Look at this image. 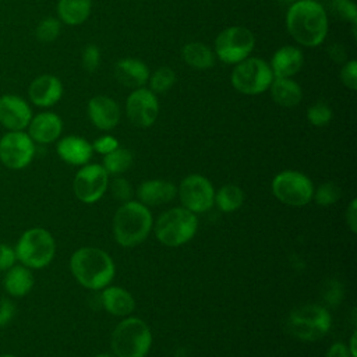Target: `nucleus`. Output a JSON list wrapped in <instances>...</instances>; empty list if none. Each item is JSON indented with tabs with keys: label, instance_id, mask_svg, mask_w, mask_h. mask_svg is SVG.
<instances>
[{
	"label": "nucleus",
	"instance_id": "1",
	"mask_svg": "<svg viewBox=\"0 0 357 357\" xmlns=\"http://www.w3.org/2000/svg\"><path fill=\"white\" fill-rule=\"evenodd\" d=\"M286 29L298 45L317 47L328 35V14L319 1L296 0L286 13Z\"/></svg>",
	"mask_w": 357,
	"mask_h": 357
},
{
	"label": "nucleus",
	"instance_id": "2",
	"mask_svg": "<svg viewBox=\"0 0 357 357\" xmlns=\"http://www.w3.org/2000/svg\"><path fill=\"white\" fill-rule=\"evenodd\" d=\"M70 269L79 284L91 290L106 287L114 278V262L96 247H82L70 258Z\"/></svg>",
	"mask_w": 357,
	"mask_h": 357
},
{
	"label": "nucleus",
	"instance_id": "3",
	"mask_svg": "<svg viewBox=\"0 0 357 357\" xmlns=\"http://www.w3.org/2000/svg\"><path fill=\"white\" fill-rule=\"evenodd\" d=\"M152 229V215L139 201L124 202L114 213L113 233L116 241L123 247L141 244Z\"/></svg>",
	"mask_w": 357,
	"mask_h": 357
},
{
	"label": "nucleus",
	"instance_id": "4",
	"mask_svg": "<svg viewBox=\"0 0 357 357\" xmlns=\"http://www.w3.org/2000/svg\"><path fill=\"white\" fill-rule=\"evenodd\" d=\"M151 344L149 326L135 317L120 321L112 332L110 346L117 357H145Z\"/></svg>",
	"mask_w": 357,
	"mask_h": 357
},
{
	"label": "nucleus",
	"instance_id": "5",
	"mask_svg": "<svg viewBox=\"0 0 357 357\" xmlns=\"http://www.w3.org/2000/svg\"><path fill=\"white\" fill-rule=\"evenodd\" d=\"M14 250L17 261L24 266L29 269H42L53 261L56 241L46 229L31 227L20 236Z\"/></svg>",
	"mask_w": 357,
	"mask_h": 357
},
{
	"label": "nucleus",
	"instance_id": "6",
	"mask_svg": "<svg viewBox=\"0 0 357 357\" xmlns=\"http://www.w3.org/2000/svg\"><path fill=\"white\" fill-rule=\"evenodd\" d=\"M332 319L328 310L318 304H305L294 308L287 318L290 333L304 342H317L331 328Z\"/></svg>",
	"mask_w": 357,
	"mask_h": 357
},
{
	"label": "nucleus",
	"instance_id": "7",
	"mask_svg": "<svg viewBox=\"0 0 357 357\" xmlns=\"http://www.w3.org/2000/svg\"><path fill=\"white\" fill-rule=\"evenodd\" d=\"M198 219L185 208H172L156 220L155 234L167 247H178L191 240L197 231Z\"/></svg>",
	"mask_w": 357,
	"mask_h": 357
},
{
	"label": "nucleus",
	"instance_id": "8",
	"mask_svg": "<svg viewBox=\"0 0 357 357\" xmlns=\"http://www.w3.org/2000/svg\"><path fill=\"white\" fill-rule=\"evenodd\" d=\"M273 74L268 61L261 57H247L234 64L230 75L231 86L243 95H261L269 89Z\"/></svg>",
	"mask_w": 357,
	"mask_h": 357
},
{
	"label": "nucleus",
	"instance_id": "9",
	"mask_svg": "<svg viewBox=\"0 0 357 357\" xmlns=\"http://www.w3.org/2000/svg\"><path fill=\"white\" fill-rule=\"evenodd\" d=\"M255 46L254 33L241 25H233L218 33L213 53L225 64H237L252 53Z\"/></svg>",
	"mask_w": 357,
	"mask_h": 357
},
{
	"label": "nucleus",
	"instance_id": "10",
	"mask_svg": "<svg viewBox=\"0 0 357 357\" xmlns=\"http://www.w3.org/2000/svg\"><path fill=\"white\" fill-rule=\"evenodd\" d=\"M272 192L280 202L289 206H304L312 199L314 187L304 173L284 170L273 177Z\"/></svg>",
	"mask_w": 357,
	"mask_h": 357
},
{
	"label": "nucleus",
	"instance_id": "11",
	"mask_svg": "<svg viewBox=\"0 0 357 357\" xmlns=\"http://www.w3.org/2000/svg\"><path fill=\"white\" fill-rule=\"evenodd\" d=\"M35 156V142L25 131H8L0 138V162L11 169L26 167Z\"/></svg>",
	"mask_w": 357,
	"mask_h": 357
},
{
	"label": "nucleus",
	"instance_id": "12",
	"mask_svg": "<svg viewBox=\"0 0 357 357\" xmlns=\"http://www.w3.org/2000/svg\"><path fill=\"white\" fill-rule=\"evenodd\" d=\"M109 185V174L103 166L92 163L84 165L74 177L73 190L75 197L85 202L92 204L102 198Z\"/></svg>",
	"mask_w": 357,
	"mask_h": 357
},
{
	"label": "nucleus",
	"instance_id": "13",
	"mask_svg": "<svg viewBox=\"0 0 357 357\" xmlns=\"http://www.w3.org/2000/svg\"><path fill=\"white\" fill-rule=\"evenodd\" d=\"M178 197L185 209L199 213L212 208L215 190L206 177L201 174H190L180 183Z\"/></svg>",
	"mask_w": 357,
	"mask_h": 357
},
{
	"label": "nucleus",
	"instance_id": "14",
	"mask_svg": "<svg viewBox=\"0 0 357 357\" xmlns=\"http://www.w3.org/2000/svg\"><path fill=\"white\" fill-rule=\"evenodd\" d=\"M126 114L135 127H151L159 116L156 93L145 86L132 89L126 100Z\"/></svg>",
	"mask_w": 357,
	"mask_h": 357
},
{
	"label": "nucleus",
	"instance_id": "15",
	"mask_svg": "<svg viewBox=\"0 0 357 357\" xmlns=\"http://www.w3.org/2000/svg\"><path fill=\"white\" fill-rule=\"evenodd\" d=\"M32 119L28 102L18 95L0 96V124L8 131H24Z\"/></svg>",
	"mask_w": 357,
	"mask_h": 357
},
{
	"label": "nucleus",
	"instance_id": "16",
	"mask_svg": "<svg viewBox=\"0 0 357 357\" xmlns=\"http://www.w3.org/2000/svg\"><path fill=\"white\" fill-rule=\"evenodd\" d=\"M28 96L39 107L54 106L63 96V84L53 74H42L29 84Z\"/></svg>",
	"mask_w": 357,
	"mask_h": 357
},
{
	"label": "nucleus",
	"instance_id": "17",
	"mask_svg": "<svg viewBox=\"0 0 357 357\" xmlns=\"http://www.w3.org/2000/svg\"><path fill=\"white\" fill-rule=\"evenodd\" d=\"M88 116L96 128L109 131L120 121V106L114 99L98 95L88 102Z\"/></svg>",
	"mask_w": 357,
	"mask_h": 357
},
{
	"label": "nucleus",
	"instance_id": "18",
	"mask_svg": "<svg viewBox=\"0 0 357 357\" xmlns=\"http://www.w3.org/2000/svg\"><path fill=\"white\" fill-rule=\"evenodd\" d=\"M26 128L33 142L52 144L61 135L63 121L53 112H42L32 116Z\"/></svg>",
	"mask_w": 357,
	"mask_h": 357
},
{
	"label": "nucleus",
	"instance_id": "19",
	"mask_svg": "<svg viewBox=\"0 0 357 357\" xmlns=\"http://www.w3.org/2000/svg\"><path fill=\"white\" fill-rule=\"evenodd\" d=\"M304 64V54L296 46H282L279 47L271 59V70L273 78H291L296 75Z\"/></svg>",
	"mask_w": 357,
	"mask_h": 357
},
{
	"label": "nucleus",
	"instance_id": "20",
	"mask_svg": "<svg viewBox=\"0 0 357 357\" xmlns=\"http://www.w3.org/2000/svg\"><path fill=\"white\" fill-rule=\"evenodd\" d=\"M149 68L148 66L132 57H124L120 59L114 66V77L116 79L131 89H137L141 86H145V84L149 79Z\"/></svg>",
	"mask_w": 357,
	"mask_h": 357
},
{
	"label": "nucleus",
	"instance_id": "21",
	"mask_svg": "<svg viewBox=\"0 0 357 357\" xmlns=\"http://www.w3.org/2000/svg\"><path fill=\"white\" fill-rule=\"evenodd\" d=\"M57 155L68 165L84 166L92 158V144L78 135H67L57 142Z\"/></svg>",
	"mask_w": 357,
	"mask_h": 357
},
{
	"label": "nucleus",
	"instance_id": "22",
	"mask_svg": "<svg viewBox=\"0 0 357 357\" xmlns=\"http://www.w3.org/2000/svg\"><path fill=\"white\" fill-rule=\"evenodd\" d=\"M177 194V187L167 180H146L139 184L137 195L145 206H156L170 202Z\"/></svg>",
	"mask_w": 357,
	"mask_h": 357
},
{
	"label": "nucleus",
	"instance_id": "23",
	"mask_svg": "<svg viewBox=\"0 0 357 357\" xmlns=\"http://www.w3.org/2000/svg\"><path fill=\"white\" fill-rule=\"evenodd\" d=\"M35 279L29 268L22 264H14L8 268L3 278V287L11 297H24L33 287Z\"/></svg>",
	"mask_w": 357,
	"mask_h": 357
},
{
	"label": "nucleus",
	"instance_id": "24",
	"mask_svg": "<svg viewBox=\"0 0 357 357\" xmlns=\"http://www.w3.org/2000/svg\"><path fill=\"white\" fill-rule=\"evenodd\" d=\"M269 89L273 102L282 107H294L303 99L301 86L291 78H273Z\"/></svg>",
	"mask_w": 357,
	"mask_h": 357
},
{
	"label": "nucleus",
	"instance_id": "25",
	"mask_svg": "<svg viewBox=\"0 0 357 357\" xmlns=\"http://www.w3.org/2000/svg\"><path fill=\"white\" fill-rule=\"evenodd\" d=\"M102 304L107 312L116 317L130 315L135 308L132 296L127 290L117 286H110L103 290Z\"/></svg>",
	"mask_w": 357,
	"mask_h": 357
},
{
	"label": "nucleus",
	"instance_id": "26",
	"mask_svg": "<svg viewBox=\"0 0 357 357\" xmlns=\"http://www.w3.org/2000/svg\"><path fill=\"white\" fill-rule=\"evenodd\" d=\"M92 10V0H59L57 15L60 22L71 26L84 24Z\"/></svg>",
	"mask_w": 357,
	"mask_h": 357
},
{
	"label": "nucleus",
	"instance_id": "27",
	"mask_svg": "<svg viewBox=\"0 0 357 357\" xmlns=\"http://www.w3.org/2000/svg\"><path fill=\"white\" fill-rule=\"evenodd\" d=\"M184 63L195 70H208L215 64L213 50L202 42H188L181 49Z\"/></svg>",
	"mask_w": 357,
	"mask_h": 357
},
{
	"label": "nucleus",
	"instance_id": "28",
	"mask_svg": "<svg viewBox=\"0 0 357 357\" xmlns=\"http://www.w3.org/2000/svg\"><path fill=\"white\" fill-rule=\"evenodd\" d=\"M218 208L223 212L237 211L244 202V192L236 184H226L219 188L215 194V201Z\"/></svg>",
	"mask_w": 357,
	"mask_h": 357
},
{
	"label": "nucleus",
	"instance_id": "29",
	"mask_svg": "<svg viewBox=\"0 0 357 357\" xmlns=\"http://www.w3.org/2000/svg\"><path fill=\"white\" fill-rule=\"evenodd\" d=\"M132 163V153L126 148H117L103 156V169L107 174H120Z\"/></svg>",
	"mask_w": 357,
	"mask_h": 357
},
{
	"label": "nucleus",
	"instance_id": "30",
	"mask_svg": "<svg viewBox=\"0 0 357 357\" xmlns=\"http://www.w3.org/2000/svg\"><path fill=\"white\" fill-rule=\"evenodd\" d=\"M149 89L153 93L167 92L176 82V74L170 67H159L156 71L149 74Z\"/></svg>",
	"mask_w": 357,
	"mask_h": 357
},
{
	"label": "nucleus",
	"instance_id": "31",
	"mask_svg": "<svg viewBox=\"0 0 357 357\" xmlns=\"http://www.w3.org/2000/svg\"><path fill=\"white\" fill-rule=\"evenodd\" d=\"M60 31H61L60 20L54 17H46L40 20V22L38 24L35 29V36L42 43H50L59 38Z\"/></svg>",
	"mask_w": 357,
	"mask_h": 357
},
{
	"label": "nucleus",
	"instance_id": "32",
	"mask_svg": "<svg viewBox=\"0 0 357 357\" xmlns=\"http://www.w3.org/2000/svg\"><path fill=\"white\" fill-rule=\"evenodd\" d=\"M340 195H342V191H340L339 185L332 181H326V183L321 184L317 188V191H314L312 197L319 206H329V205L337 202Z\"/></svg>",
	"mask_w": 357,
	"mask_h": 357
},
{
	"label": "nucleus",
	"instance_id": "33",
	"mask_svg": "<svg viewBox=\"0 0 357 357\" xmlns=\"http://www.w3.org/2000/svg\"><path fill=\"white\" fill-rule=\"evenodd\" d=\"M332 109L325 102H317L307 109V120L315 127H324L332 120Z\"/></svg>",
	"mask_w": 357,
	"mask_h": 357
},
{
	"label": "nucleus",
	"instance_id": "34",
	"mask_svg": "<svg viewBox=\"0 0 357 357\" xmlns=\"http://www.w3.org/2000/svg\"><path fill=\"white\" fill-rule=\"evenodd\" d=\"M331 7L333 13L343 21L350 22L353 26L357 24V7L353 0H332Z\"/></svg>",
	"mask_w": 357,
	"mask_h": 357
},
{
	"label": "nucleus",
	"instance_id": "35",
	"mask_svg": "<svg viewBox=\"0 0 357 357\" xmlns=\"http://www.w3.org/2000/svg\"><path fill=\"white\" fill-rule=\"evenodd\" d=\"M340 81L347 89L350 91L357 89V61L356 60H349L343 64L340 70Z\"/></svg>",
	"mask_w": 357,
	"mask_h": 357
},
{
	"label": "nucleus",
	"instance_id": "36",
	"mask_svg": "<svg viewBox=\"0 0 357 357\" xmlns=\"http://www.w3.org/2000/svg\"><path fill=\"white\" fill-rule=\"evenodd\" d=\"M100 63V50L96 45H86L82 52V67L88 73H93Z\"/></svg>",
	"mask_w": 357,
	"mask_h": 357
},
{
	"label": "nucleus",
	"instance_id": "37",
	"mask_svg": "<svg viewBox=\"0 0 357 357\" xmlns=\"http://www.w3.org/2000/svg\"><path fill=\"white\" fill-rule=\"evenodd\" d=\"M112 194L119 201H130L131 197V185L126 178L117 177L112 181Z\"/></svg>",
	"mask_w": 357,
	"mask_h": 357
},
{
	"label": "nucleus",
	"instance_id": "38",
	"mask_svg": "<svg viewBox=\"0 0 357 357\" xmlns=\"http://www.w3.org/2000/svg\"><path fill=\"white\" fill-rule=\"evenodd\" d=\"M119 148V141L112 137V135H103V137H99L95 139V142L92 144V149L96 151L100 155H107L110 153L112 151L117 149Z\"/></svg>",
	"mask_w": 357,
	"mask_h": 357
},
{
	"label": "nucleus",
	"instance_id": "39",
	"mask_svg": "<svg viewBox=\"0 0 357 357\" xmlns=\"http://www.w3.org/2000/svg\"><path fill=\"white\" fill-rule=\"evenodd\" d=\"M17 262V255L14 247L0 243V271H7Z\"/></svg>",
	"mask_w": 357,
	"mask_h": 357
},
{
	"label": "nucleus",
	"instance_id": "40",
	"mask_svg": "<svg viewBox=\"0 0 357 357\" xmlns=\"http://www.w3.org/2000/svg\"><path fill=\"white\" fill-rule=\"evenodd\" d=\"M15 312V304L10 298H0V326L10 324Z\"/></svg>",
	"mask_w": 357,
	"mask_h": 357
},
{
	"label": "nucleus",
	"instance_id": "41",
	"mask_svg": "<svg viewBox=\"0 0 357 357\" xmlns=\"http://www.w3.org/2000/svg\"><path fill=\"white\" fill-rule=\"evenodd\" d=\"M346 223L353 233L357 231V199H351L346 211Z\"/></svg>",
	"mask_w": 357,
	"mask_h": 357
},
{
	"label": "nucleus",
	"instance_id": "42",
	"mask_svg": "<svg viewBox=\"0 0 357 357\" xmlns=\"http://www.w3.org/2000/svg\"><path fill=\"white\" fill-rule=\"evenodd\" d=\"M326 357H351V354H350L347 346L339 342V343H333L329 347Z\"/></svg>",
	"mask_w": 357,
	"mask_h": 357
},
{
	"label": "nucleus",
	"instance_id": "43",
	"mask_svg": "<svg viewBox=\"0 0 357 357\" xmlns=\"http://www.w3.org/2000/svg\"><path fill=\"white\" fill-rule=\"evenodd\" d=\"M346 54H347V53H346V50L343 49V46H342L340 43H335V45H332L331 49H329V56H331V59L335 60V61H344L346 57H347Z\"/></svg>",
	"mask_w": 357,
	"mask_h": 357
},
{
	"label": "nucleus",
	"instance_id": "44",
	"mask_svg": "<svg viewBox=\"0 0 357 357\" xmlns=\"http://www.w3.org/2000/svg\"><path fill=\"white\" fill-rule=\"evenodd\" d=\"M356 340H357V335H356V332H354V333L351 335V337H350V346L347 347V349H349V351H350V354H351V357H357Z\"/></svg>",
	"mask_w": 357,
	"mask_h": 357
},
{
	"label": "nucleus",
	"instance_id": "45",
	"mask_svg": "<svg viewBox=\"0 0 357 357\" xmlns=\"http://www.w3.org/2000/svg\"><path fill=\"white\" fill-rule=\"evenodd\" d=\"M96 357H117L116 354H109V353H105V354H99Z\"/></svg>",
	"mask_w": 357,
	"mask_h": 357
},
{
	"label": "nucleus",
	"instance_id": "46",
	"mask_svg": "<svg viewBox=\"0 0 357 357\" xmlns=\"http://www.w3.org/2000/svg\"><path fill=\"white\" fill-rule=\"evenodd\" d=\"M0 357H17V356H14V354H1Z\"/></svg>",
	"mask_w": 357,
	"mask_h": 357
},
{
	"label": "nucleus",
	"instance_id": "47",
	"mask_svg": "<svg viewBox=\"0 0 357 357\" xmlns=\"http://www.w3.org/2000/svg\"><path fill=\"white\" fill-rule=\"evenodd\" d=\"M287 1H290V3H293V1H296V0H287Z\"/></svg>",
	"mask_w": 357,
	"mask_h": 357
},
{
	"label": "nucleus",
	"instance_id": "48",
	"mask_svg": "<svg viewBox=\"0 0 357 357\" xmlns=\"http://www.w3.org/2000/svg\"><path fill=\"white\" fill-rule=\"evenodd\" d=\"M314 1H319V0H314Z\"/></svg>",
	"mask_w": 357,
	"mask_h": 357
}]
</instances>
